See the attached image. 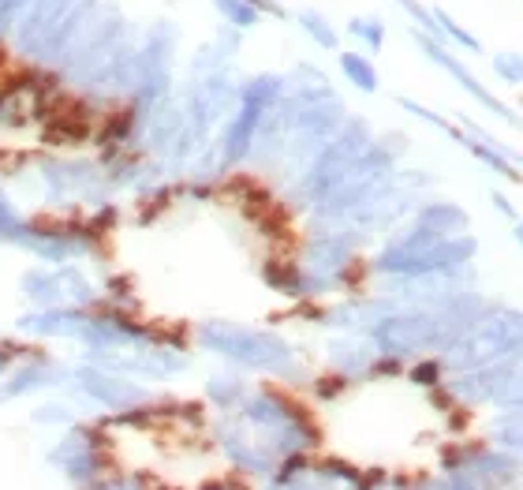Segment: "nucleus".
<instances>
[{
    "label": "nucleus",
    "mask_w": 523,
    "mask_h": 490,
    "mask_svg": "<svg viewBox=\"0 0 523 490\" xmlns=\"http://www.w3.org/2000/svg\"><path fill=\"white\" fill-rule=\"evenodd\" d=\"M426 49H430V57L438 60V64H445V68H449V72L456 75V79H460V87L464 90H471V94H475V98L482 101V105H486V109H494L497 116H505V120H509V124H516V128H523V120L516 113H509V109H505V105H501V101L494 98V94H490V90L486 87H479V83H475V79H471V75L464 72V68H460V64H456L453 57H449V53H441L438 45L434 42H426Z\"/></svg>",
    "instance_id": "nucleus-1"
},
{
    "label": "nucleus",
    "mask_w": 523,
    "mask_h": 490,
    "mask_svg": "<svg viewBox=\"0 0 523 490\" xmlns=\"http://www.w3.org/2000/svg\"><path fill=\"white\" fill-rule=\"evenodd\" d=\"M494 72L501 75L505 83H523V57H520V53H512V49L497 53V57H494Z\"/></svg>",
    "instance_id": "nucleus-2"
},
{
    "label": "nucleus",
    "mask_w": 523,
    "mask_h": 490,
    "mask_svg": "<svg viewBox=\"0 0 523 490\" xmlns=\"http://www.w3.org/2000/svg\"><path fill=\"white\" fill-rule=\"evenodd\" d=\"M340 64H344V72L352 75V79H355V83H359L363 90H374V87H378V83H374V68H370V64H367L363 57H355V53H348V57L340 60Z\"/></svg>",
    "instance_id": "nucleus-3"
},
{
    "label": "nucleus",
    "mask_w": 523,
    "mask_h": 490,
    "mask_svg": "<svg viewBox=\"0 0 523 490\" xmlns=\"http://www.w3.org/2000/svg\"><path fill=\"white\" fill-rule=\"evenodd\" d=\"M438 19H441V27L449 30V38H456V42L464 45V49H479V42H475V38H471L467 30L456 27V23H453V19H449V15H441V12H438Z\"/></svg>",
    "instance_id": "nucleus-4"
},
{
    "label": "nucleus",
    "mask_w": 523,
    "mask_h": 490,
    "mask_svg": "<svg viewBox=\"0 0 523 490\" xmlns=\"http://www.w3.org/2000/svg\"><path fill=\"white\" fill-rule=\"evenodd\" d=\"M303 27H311L314 34H318V38H322V42H326V45L337 42V38H333V30H326V27H322V23H318V15H303Z\"/></svg>",
    "instance_id": "nucleus-5"
},
{
    "label": "nucleus",
    "mask_w": 523,
    "mask_h": 490,
    "mask_svg": "<svg viewBox=\"0 0 523 490\" xmlns=\"http://www.w3.org/2000/svg\"><path fill=\"white\" fill-rule=\"evenodd\" d=\"M494 206H497V210H501V214H509L512 221H516V210H512V206H509V199H505V195H494Z\"/></svg>",
    "instance_id": "nucleus-6"
},
{
    "label": "nucleus",
    "mask_w": 523,
    "mask_h": 490,
    "mask_svg": "<svg viewBox=\"0 0 523 490\" xmlns=\"http://www.w3.org/2000/svg\"><path fill=\"white\" fill-rule=\"evenodd\" d=\"M512 225H516V229H512V232H516V240L523 244V221H512Z\"/></svg>",
    "instance_id": "nucleus-7"
}]
</instances>
